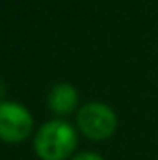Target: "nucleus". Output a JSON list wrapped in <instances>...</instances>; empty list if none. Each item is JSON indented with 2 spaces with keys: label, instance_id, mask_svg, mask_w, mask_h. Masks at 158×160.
Listing matches in <instances>:
<instances>
[{
  "label": "nucleus",
  "instance_id": "obj_6",
  "mask_svg": "<svg viewBox=\"0 0 158 160\" xmlns=\"http://www.w3.org/2000/svg\"><path fill=\"white\" fill-rule=\"evenodd\" d=\"M4 91H6V86H4V82L0 78V102H2V97H4Z\"/></svg>",
  "mask_w": 158,
  "mask_h": 160
},
{
  "label": "nucleus",
  "instance_id": "obj_3",
  "mask_svg": "<svg viewBox=\"0 0 158 160\" xmlns=\"http://www.w3.org/2000/svg\"><path fill=\"white\" fill-rule=\"evenodd\" d=\"M34 130V118L28 108L15 101L0 102V140L4 143H21Z\"/></svg>",
  "mask_w": 158,
  "mask_h": 160
},
{
  "label": "nucleus",
  "instance_id": "obj_2",
  "mask_svg": "<svg viewBox=\"0 0 158 160\" xmlns=\"http://www.w3.org/2000/svg\"><path fill=\"white\" fill-rule=\"evenodd\" d=\"M77 125L78 130L93 142H102L114 136L117 128V116L116 112L99 101L84 104L77 114Z\"/></svg>",
  "mask_w": 158,
  "mask_h": 160
},
{
  "label": "nucleus",
  "instance_id": "obj_4",
  "mask_svg": "<svg viewBox=\"0 0 158 160\" xmlns=\"http://www.w3.org/2000/svg\"><path fill=\"white\" fill-rule=\"evenodd\" d=\"M48 108L52 114L63 118L75 112L77 104H78V91L73 84L69 82H60L56 86H52V89L48 91Z\"/></svg>",
  "mask_w": 158,
  "mask_h": 160
},
{
  "label": "nucleus",
  "instance_id": "obj_5",
  "mask_svg": "<svg viewBox=\"0 0 158 160\" xmlns=\"http://www.w3.org/2000/svg\"><path fill=\"white\" fill-rule=\"evenodd\" d=\"M71 160H104L99 153H93V151H82L78 155H75Z\"/></svg>",
  "mask_w": 158,
  "mask_h": 160
},
{
  "label": "nucleus",
  "instance_id": "obj_1",
  "mask_svg": "<svg viewBox=\"0 0 158 160\" xmlns=\"http://www.w3.org/2000/svg\"><path fill=\"white\" fill-rule=\"evenodd\" d=\"M77 143L75 127L63 119L43 123L34 136V151L41 160H67L75 153Z\"/></svg>",
  "mask_w": 158,
  "mask_h": 160
}]
</instances>
